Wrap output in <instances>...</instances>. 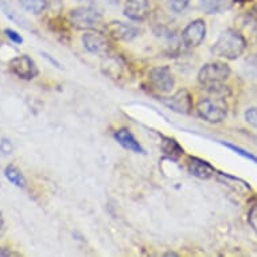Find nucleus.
Segmentation results:
<instances>
[{
	"mask_svg": "<svg viewBox=\"0 0 257 257\" xmlns=\"http://www.w3.org/2000/svg\"><path fill=\"white\" fill-rule=\"evenodd\" d=\"M230 76V68L225 62H210L198 73V82L205 90L214 94H229L223 82Z\"/></svg>",
	"mask_w": 257,
	"mask_h": 257,
	"instance_id": "f257e3e1",
	"label": "nucleus"
},
{
	"mask_svg": "<svg viewBox=\"0 0 257 257\" xmlns=\"http://www.w3.org/2000/svg\"><path fill=\"white\" fill-rule=\"evenodd\" d=\"M246 41L237 30L228 29L221 33L218 39L211 47V53L215 57L225 59H237L244 54Z\"/></svg>",
	"mask_w": 257,
	"mask_h": 257,
	"instance_id": "f03ea898",
	"label": "nucleus"
},
{
	"mask_svg": "<svg viewBox=\"0 0 257 257\" xmlns=\"http://www.w3.org/2000/svg\"><path fill=\"white\" fill-rule=\"evenodd\" d=\"M197 110L205 121L218 124L228 116V104L223 98H205L198 102Z\"/></svg>",
	"mask_w": 257,
	"mask_h": 257,
	"instance_id": "7ed1b4c3",
	"label": "nucleus"
},
{
	"mask_svg": "<svg viewBox=\"0 0 257 257\" xmlns=\"http://www.w3.org/2000/svg\"><path fill=\"white\" fill-rule=\"evenodd\" d=\"M70 22L78 30H92L101 25L102 17L93 7H78L70 13Z\"/></svg>",
	"mask_w": 257,
	"mask_h": 257,
	"instance_id": "20e7f679",
	"label": "nucleus"
},
{
	"mask_svg": "<svg viewBox=\"0 0 257 257\" xmlns=\"http://www.w3.org/2000/svg\"><path fill=\"white\" fill-rule=\"evenodd\" d=\"M148 82L152 88L160 93L171 92L175 84L173 73L169 66H159V68L152 69L151 72L148 73Z\"/></svg>",
	"mask_w": 257,
	"mask_h": 257,
	"instance_id": "39448f33",
	"label": "nucleus"
},
{
	"mask_svg": "<svg viewBox=\"0 0 257 257\" xmlns=\"http://www.w3.org/2000/svg\"><path fill=\"white\" fill-rule=\"evenodd\" d=\"M9 68L11 73L22 80H33L38 76V68L29 55H19L10 61Z\"/></svg>",
	"mask_w": 257,
	"mask_h": 257,
	"instance_id": "423d86ee",
	"label": "nucleus"
},
{
	"mask_svg": "<svg viewBox=\"0 0 257 257\" xmlns=\"http://www.w3.org/2000/svg\"><path fill=\"white\" fill-rule=\"evenodd\" d=\"M206 35V23L202 19H195L186 26L182 33V41L187 47H198Z\"/></svg>",
	"mask_w": 257,
	"mask_h": 257,
	"instance_id": "0eeeda50",
	"label": "nucleus"
},
{
	"mask_svg": "<svg viewBox=\"0 0 257 257\" xmlns=\"http://www.w3.org/2000/svg\"><path fill=\"white\" fill-rule=\"evenodd\" d=\"M162 102L177 113L189 114L193 110V97L186 89L178 90L171 97L163 98Z\"/></svg>",
	"mask_w": 257,
	"mask_h": 257,
	"instance_id": "6e6552de",
	"label": "nucleus"
},
{
	"mask_svg": "<svg viewBox=\"0 0 257 257\" xmlns=\"http://www.w3.org/2000/svg\"><path fill=\"white\" fill-rule=\"evenodd\" d=\"M82 43L89 53L96 55H106L110 51V43L105 35L89 31L82 35Z\"/></svg>",
	"mask_w": 257,
	"mask_h": 257,
	"instance_id": "1a4fd4ad",
	"label": "nucleus"
},
{
	"mask_svg": "<svg viewBox=\"0 0 257 257\" xmlns=\"http://www.w3.org/2000/svg\"><path fill=\"white\" fill-rule=\"evenodd\" d=\"M106 33L116 41H131L139 34V29L124 22H110L106 26Z\"/></svg>",
	"mask_w": 257,
	"mask_h": 257,
	"instance_id": "9d476101",
	"label": "nucleus"
},
{
	"mask_svg": "<svg viewBox=\"0 0 257 257\" xmlns=\"http://www.w3.org/2000/svg\"><path fill=\"white\" fill-rule=\"evenodd\" d=\"M150 13L148 0H125L124 14L132 21H144Z\"/></svg>",
	"mask_w": 257,
	"mask_h": 257,
	"instance_id": "9b49d317",
	"label": "nucleus"
},
{
	"mask_svg": "<svg viewBox=\"0 0 257 257\" xmlns=\"http://www.w3.org/2000/svg\"><path fill=\"white\" fill-rule=\"evenodd\" d=\"M214 167L207 163L206 160L199 159V158H189V173L199 179H209L214 174Z\"/></svg>",
	"mask_w": 257,
	"mask_h": 257,
	"instance_id": "f8f14e48",
	"label": "nucleus"
},
{
	"mask_svg": "<svg viewBox=\"0 0 257 257\" xmlns=\"http://www.w3.org/2000/svg\"><path fill=\"white\" fill-rule=\"evenodd\" d=\"M114 138H116V140H117L118 143L121 144L122 147L126 148V150H130V151L138 152V154H143L144 152L143 147H142L139 144V142L135 139V136L132 135L131 131L126 130V128H121V130L116 131Z\"/></svg>",
	"mask_w": 257,
	"mask_h": 257,
	"instance_id": "ddd939ff",
	"label": "nucleus"
},
{
	"mask_svg": "<svg viewBox=\"0 0 257 257\" xmlns=\"http://www.w3.org/2000/svg\"><path fill=\"white\" fill-rule=\"evenodd\" d=\"M160 148H162V151L167 158L173 160H177L183 154V148L179 146L177 140L171 139V138H163Z\"/></svg>",
	"mask_w": 257,
	"mask_h": 257,
	"instance_id": "4468645a",
	"label": "nucleus"
},
{
	"mask_svg": "<svg viewBox=\"0 0 257 257\" xmlns=\"http://www.w3.org/2000/svg\"><path fill=\"white\" fill-rule=\"evenodd\" d=\"M5 175L6 178H7L13 185L17 186V187H21V189H25L26 187L25 175H23L21 170L17 169L15 166L13 165L7 166V167L5 169Z\"/></svg>",
	"mask_w": 257,
	"mask_h": 257,
	"instance_id": "2eb2a0df",
	"label": "nucleus"
},
{
	"mask_svg": "<svg viewBox=\"0 0 257 257\" xmlns=\"http://www.w3.org/2000/svg\"><path fill=\"white\" fill-rule=\"evenodd\" d=\"M201 5L209 14H217L228 9L229 0H201Z\"/></svg>",
	"mask_w": 257,
	"mask_h": 257,
	"instance_id": "dca6fc26",
	"label": "nucleus"
},
{
	"mask_svg": "<svg viewBox=\"0 0 257 257\" xmlns=\"http://www.w3.org/2000/svg\"><path fill=\"white\" fill-rule=\"evenodd\" d=\"M19 2L23 9L27 10L29 13L35 14V15L43 13L47 5L46 0H19Z\"/></svg>",
	"mask_w": 257,
	"mask_h": 257,
	"instance_id": "f3484780",
	"label": "nucleus"
},
{
	"mask_svg": "<svg viewBox=\"0 0 257 257\" xmlns=\"http://www.w3.org/2000/svg\"><path fill=\"white\" fill-rule=\"evenodd\" d=\"M0 6H2V10H3V13H5V15L7 18H10L11 21L14 22V23H17V25L22 26V27H25V29H29V26H27V21L26 19H23L22 17H19L18 15V13H15L11 7H9V6L6 5L5 2H0Z\"/></svg>",
	"mask_w": 257,
	"mask_h": 257,
	"instance_id": "a211bd4d",
	"label": "nucleus"
},
{
	"mask_svg": "<svg viewBox=\"0 0 257 257\" xmlns=\"http://www.w3.org/2000/svg\"><path fill=\"white\" fill-rule=\"evenodd\" d=\"M190 0H167L169 3V9L174 13H181L187 7Z\"/></svg>",
	"mask_w": 257,
	"mask_h": 257,
	"instance_id": "6ab92c4d",
	"label": "nucleus"
},
{
	"mask_svg": "<svg viewBox=\"0 0 257 257\" xmlns=\"http://www.w3.org/2000/svg\"><path fill=\"white\" fill-rule=\"evenodd\" d=\"M223 144H225L228 148H230V150H233L234 152H237V154H240L241 156H244V158H246V159L252 160V162L257 163V156H254L249 151H245V150H242V148L238 147V146H234V144H230V143H223Z\"/></svg>",
	"mask_w": 257,
	"mask_h": 257,
	"instance_id": "aec40b11",
	"label": "nucleus"
},
{
	"mask_svg": "<svg viewBox=\"0 0 257 257\" xmlns=\"http://www.w3.org/2000/svg\"><path fill=\"white\" fill-rule=\"evenodd\" d=\"M245 120L249 125H252L254 130H257V108H250L245 113Z\"/></svg>",
	"mask_w": 257,
	"mask_h": 257,
	"instance_id": "412c9836",
	"label": "nucleus"
},
{
	"mask_svg": "<svg viewBox=\"0 0 257 257\" xmlns=\"http://www.w3.org/2000/svg\"><path fill=\"white\" fill-rule=\"evenodd\" d=\"M14 146L11 143V140L7 139V138H3V139L0 140V152L3 154V155H10V154H13Z\"/></svg>",
	"mask_w": 257,
	"mask_h": 257,
	"instance_id": "4be33fe9",
	"label": "nucleus"
},
{
	"mask_svg": "<svg viewBox=\"0 0 257 257\" xmlns=\"http://www.w3.org/2000/svg\"><path fill=\"white\" fill-rule=\"evenodd\" d=\"M248 222L252 229L257 233V205H253L248 213Z\"/></svg>",
	"mask_w": 257,
	"mask_h": 257,
	"instance_id": "5701e85b",
	"label": "nucleus"
},
{
	"mask_svg": "<svg viewBox=\"0 0 257 257\" xmlns=\"http://www.w3.org/2000/svg\"><path fill=\"white\" fill-rule=\"evenodd\" d=\"M5 34L7 35V38H9L10 41H13V42L17 43V45H21V43L23 42V38H22L21 35L18 34L17 31H14V30L6 29L5 30Z\"/></svg>",
	"mask_w": 257,
	"mask_h": 257,
	"instance_id": "b1692460",
	"label": "nucleus"
},
{
	"mask_svg": "<svg viewBox=\"0 0 257 257\" xmlns=\"http://www.w3.org/2000/svg\"><path fill=\"white\" fill-rule=\"evenodd\" d=\"M42 54H43V57H45V58H46V59H49V61H50L51 63H54L57 68H61V66H59V63L57 62V61H55L54 58H50V57H49V54H46V53H42Z\"/></svg>",
	"mask_w": 257,
	"mask_h": 257,
	"instance_id": "393cba45",
	"label": "nucleus"
},
{
	"mask_svg": "<svg viewBox=\"0 0 257 257\" xmlns=\"http://www.w3.org/2000/svg\"><path fill=\"white\" fill-rule=\"evenodd\" d=\"M13 253H11V250H9V249L6 248H0V256H11Z\"/></svg>",
	"mask_w": 257,
	"mask_h": 257,
	"instance_id": "a878e982",
	"label": "nucleus"
},
{
	"mask_svg": "<svg viewBox=\"0 0 257 257\" xmlns=\"http://www.w3.org/2000/svg\"><path fill=\"white\" fill-rule=\"evenodd\" d=\"M250 14H252L253 17H254V19H257V6H254L252 9V11H250Z\"/></svg>",
	"mask_w": 257,
	"mask_h": 257,
	"instance_id": "bb28decb",
	"label": "nucleus"
},
{
	"mask_svg": "<svg viewBox=\"0 0 257 257\" xmlns=\"http://www.w3.org/2000/svg\"><path fill=\"white\" fill-rule=\"evenodd\" d=\"M166 256H177V253H173V252L166 253Z\"/></svg>",
	"mask_w": 257,
	"mask_h": 257,
	"instance_id": "cd10ccee",
	"label": "nucleus"
},
{
	"mask_svg": "<svg viewBox=\"0 0 257 257\" xmlns=\"http://www.w3.org/2000/svg\"><path fill=\"white\" fill-rule=\"evenodd\" d=\"M0 229H2V218H0Z\"/></svg>",
	"mask_w": 257,
	"mask_h": 257,
	"instance_id": "c85d7f7f",
	"label": "nucleus"
},
{
	"mask_svg": "<svg viewBox=\"0 0 257 257\" xmlns=\"http://www.w3.org/2000/svg\"><path fill=\"white\" fill-rule=\"evenodd\" d=\"M256 144H257V138H256Z\"/></svg>",
	"mask_w": 257,
	"mask_h": 257,
	"instance_id": "c756f323",
	"label": "nucleus"
},
{
	"mask_svg": "<svg viewBox=\"0 0 257 257\" xmlns=\"http://www.w3.org/2000/svg\"><path fill=\"white\" fill-rule=\"evenodd\" d=\"M78 2H82V0H78Z\"/></svg>",
	"mask_w": 257,
	"mask_h": 257,
	"instance_id": "7c9ffc66",
	"label": "nucleus"
}]
</instances>
